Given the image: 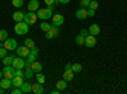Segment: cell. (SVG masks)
Segmentation results:
<instances>
[{
  "label": "cell",
  "mask_w": 127,
  "mask_h": 94,
  "mask_svg": "<svg viewBox=\"0 0 127 94\" xmlns=\"http://www.w3.org/2000/svg\"><path fill=\"white\" fill-rule=\"evenodd\" d=\"M52 14H54V5H48L47 8L37 10V18L41 20H48L52 18Z\"/></svg>",
  "instance_id": "obj_1"
},
{
  "label": "cell",
  "mask_w": 127,
  "mask_h": 94,
  "mask_svg": "<svg viewBox=\"0 0 127 94\" xmlns=\"http://www.w3.org/2000/svg\"><path fill=\"white\" fill-rule=\"evenodd\" d=\"M28 31H29V24H27L24 20H22V22H17V24L14 26V32L18 36L27 34Z\"/></svg>",
  "instance_id": "obj_2"
},
{
  "label": "cell",
  "mask_w": 127,
  "mask_h": 94,
  "mask_svg": "<svg viewBox=\"0 0 127 94\" xmlns=\"http://www.w3.org/2000/svg\"><path fill=\"white\" fill-rule=\"evenodd\" d=\"M3 43H4V47H5L8 51L17 50V47H18V42H17V39H14V38H9V37H8Z\"/></svg>",
  "instance_id": "obj_3"
},
{
  "label": "cell",
  "mask_w": 127,
  "mask_h": 94,
  "mask_svg": "<svg viewBox=\"0 0 127 94\" xmlns=\"http://www.w3.org/2000/svg\"><path fill=\"white\" fill-rule=\"evenodd\" d=\"M59 34H60L59 27L52 24V27L50 28V31H48V32H46V38H47V39H54V38H57Z\"/></svg>",
  "instance_id": "obj_4"
},
{
  "label": "cell",
  "mask_w": 127,
  "mask_h": 94,
  "mask_svg": "<svg viewBox=\"0 0 127 94\" xmlns=\"http://www.w3.org/2000/svg\"><path fill=\"white\" fill-rule=\"evenodd\" d=\"M3 75H4V78L13 79L14 75H15V69L12 65H5L4 69H3Z\"/></svg>",
  "instance_id": "obj_5"
},
{
  "label": "cell",
  "mask_w": 127,
  "mask_h": 94,
  "mask_svg": "<svg viewBox=\"0 0 127 94\" xmlns=\"http://www.w3.org/2000/svg\"><path fill=\"white\" fill-rule=\"evenodd\" d=\"M37 14L34 12H28L26 15H24V22L27 24H34L37 22Z\"/></svg>",
  "instance_id": "obj_6"
},
{
  "label": "cell",
  "mask_w": 127,
  "mask_h": 94,
  "mask_svg": "<svg viewBox=\"0 0 127 94\" xmlns=\"http://www.w3.org/2000/svg\"><path fill=\"white\" fill-rule=\"evenodd\" d=\"M38 54H39V50L37 48V47H33V48H31L29 50V55L27 56V62H33V61H36L37 60V57H38Z\"/></svg>",
  "instance_id": "obj_7"
},
{
  "label": "cell",
  "mask_w": 127,
  "mask_h": 94,
  "mask_svg": "<svg viewBox=\"0 0 127 94\" xmlns=\"http://www.w3.org/2000/svg\"><path fill=\"white\" fill-rule=\"evenodd\" d=\"M75 17H76V19H79V20H85L87 18H89V17H88V9H87V8H80V9H78L76 13H75Z\"/></svg>",
  "instance_id": "obj_8"
},
{
  "label": "cell",
  "mask_w": 127,
  "mask_h": 94,
  "mask_svg": "<svg viewBox=\"0 0 127 94\" xmlns=\"http://www.w3.org/2000/svg\"><path fill=\"white\" fill-rule=\"evenodd\" d=\"M15 51H17V55H18L19 57H23V59L29 55V48H28L26 45H24V46H18Z\"/></svg>",
  "instance_id": "obj_9"
},
{
  "label": "cell",
  "mask_w": 127,
  "mask_h": 94,
  "mask_svg": "<svg viewBox=\"0 0 127 94\" xmlns=\"http://www.w3.org/2000/svg\"><path fill=\"white\" fill-rule=\"evenodd\" d=\"M24 65H26V61L23 60V57H19V56L14 57L13 64H12L14 69H24Z\"/></svg>",
  "instance_id": "obj_10"
},
{
  "label": "cell",
  "mask_w": 127,
  "mask_h": 94,
  "mask_svg": "<svg viewBox=\"0 0 127 94\" xmlns=\"http://www.w3.org/2000/svg\"><path fill=\"white\" fill-rule=\"evenodd\" d=\"M64 22H65V18H64L62 14H54L52 15V24L54 26L60 27V26L64 24Z\"/></svg>",
  "instance_id": "obj_11"
},
{
  "label": "cell",
  "mask_w": 127,
  "mask_h": 94,
  "mask_svg": "<svg viewBox=\"0 0 127 94\" xmlns=\"http://www.w3.org/2000/svg\"><path fill=\"white\" fill-rule=\"evenodd\" d=\"M95 45H97V38H95V36L88 34V36L85 37V46L89 47V48H92V47H94Z\"/></svg>",
  "instance_id": "obj_12"
},
{
  "label": "cell",
  "mask_w": 127,
  "mask_h": 94,
  "mask_svg": "<svg viewBox=\"0 0 127 94\" xmlns=\"http://www.w3.org/2000/svg\"><path fill=\"white\" fill-rule=\"evenodd\" d=\"M0 87H1L3 89L8 90L13 87V83H12V79H8V78H1V80H0Z\"/></svg>",
  "instance_id": "obj_13"
},
{
  "label": "cell",
  "mask_w": 127,
  "mask_h": 94,
  "mask_svg": "<svg viewBox=\"0 0 127 94\" xmlns=\"http://www.w3.org/2000/svg\"><path fill=\"white\" fill-rule=\"evenodd\" d=\"M28 10L29 12H37V10L39 9V1L38 0H31V1L28 3L27 5Z\"/></svg>",
  "instance_id": "obj_14"
},
{
  "label": "cell",
  "mask_w": 127,
  "mask_h": 94,
  "mask_svg": "<svg viewBox=\"0 0 127 94\" xmlns=\"http://www.w3.org/2000/svg\"><path fill=\"white\" fill-rule=\"evenodd\" d=\"M88 31H89V34H93V36L97 37V36L100 33V27H99L98 24L93 23V24H90V27H89Z\"/></svg>",
  "instance_id": "obj_15"
},
{
  "label": "cell",
  "mask_w": 127,
  "mask_h": 94,
  "mask_svg": "<svg viewBox=\"0 0 127 94\" xmlns=\"http://www.w3.org/2000/svg\"><path fill=\"white\" fill-rule=\"evenodd\" d=\"M20 89H22V93L24 94H28V93H32V84L29 81H23L22 87H20Z\"/></svg>",
  "instance_id": "obj_16"
},
{
  "label": "cell",
  "mask_w": 127,
  "mask_h": 94,
  "mask_svg": "<svg viewBox=\"0 0 127 94\" xmlns=\"http://www.w3.org/2000/svg\"><path fill=\"white\" fill-rule=\"evenodd\" d=\"M12 83H13V88H20L23 84V76H14L12 79Z\"/></svg>",
  "instance_id": "obj_17"
},
{
  "label": "cell",
  "mask_w": 127,
  "mask_h": 94,
  "mask_svg": "<svg viewBox=\"0 0 127 94\" xmlns=\"http://www.w3.org/2000/svg\"><path fill=\"white\" fill-rule=\"evenodd\" d=\"M32 92L36 93V94H43V87L37 81L36 84H32Z\"/></svg>",
  "instance_id": "obj_18"
},
{
  "label": "cell",
  "mask_w": 127,
  "mask_h": 94,
  "mask_svg": "<svg viewBox=\"0 0 127 94\" xmlns=\"http://www.w3.org/2000/svg\"><path fill=\"white\" fill-rule=\"evenodd\" d=\"M24 15H26V13L18 10V12L13 13V20L14 22H22V20H24Z\"/></svg>",
  "instance_id": "obj_19"
},
{
  "label": "cell",
  "mask_w": 127,
  "mask_h": 94,
  "mask_svg": "<svg viewBox=\"0 0 127 94\" xmlns=\"http://www.w3.org/2000/svg\"><path fill=\"white\" fill-rule=\"evenodd\" d=\"M62 78H64V80H66V81H71L74 79V71L72 70H65L64 71Z\"/></svg>",
  "instance_id": "obj_20"
},
{
  "label": "cell",
  "mask_w": 127,
  "mask_h": 94,
  "mask_svg": "<svg viewBox=\"0 0 127 94\" xmlns=\"http://www.w3.org/2000/svg\"><path fill=\"white\" fill-rule=\"evenodd\" d=\"M67 88V81L66 80H59L57 83H56V89H59L60 92H62V90H65Z\"/></svg>",
  "instance_id": "obj_21"
},
{
  "label": "cell",
  "mask_w": 127,
  "mask_h": 94,
  "mask_svg": "<svg viewBox=\"0 0 127 94\" xmlns=\"http://www.w3.org/2000/svg\"><path fill=\"white\" fill-rule=\"evenodd\" d=\"M42 69H43V66H42V64H41V62H38L37 60L32 62V70H33L34 72H41Z\"/></svg>",
  "instance_id": "obj_22"
},
{
  "label": "cell",
  "mask_w": 127,
  "mask_h": 94,
  "mask_svg": "<svg viewBox=\"0 0 127 94\" xmlns=\"http://www.w3.org/2000/svg\"><path fill=\"white\" fill-rule=\"evenodd\" d=\"M52 27V24H50V23H47L46 22V20H42V23L39 24V29L42 31V32H48V31H50V28Z\"/></svg>",
  "instance_id": "obj_23"
},
{
  "label": "cell",
  "mask_w": 127,
  "mask_h": 94,
  "mask_svg": "<svg viewBox=\"0 0 127 94\" xmlns=\"http://www.w3.org/2000/svg\"><path fill=\"white\" fill-rule=\"evenodd\" d=\"M14 57H15V56H13V55H6L5 57L1 59V60H3V64H4V65H12Z\"/></svg>",
  "instance_id": "obj_24"
},
{
  "label": "cell",
  "mask_w": 127,
  "mask_h": 94,
  "mask_svg": "<svg viewBox=\"0 0 127 94\" xmlns=\"http://www.w3.org/2000/svg\"><path fill=\"white\" fill-rule=\"evenodd\" d=\"M75 43L78 46H84V45H85V37L81 36V34H78L75 37Z\"/></svg>",
  "instance_id": "obj_25"
},
{
  "label": "cell",
  "mask_w": 127,
  "mask_h": 94,
  "mask_svg": "<svg viewBox=\"0 0 127 94\" xmlns=\"http://www.w3.org/2000/svg\"><path fill=\"white\" fill-rule=\"evenodd\" d=\"M24 45L31 50V48H33V47H36V43H34V41L32 39V38H26L24 39Z\"/></svg>",
  "instance_id": "obj_26"
},
{
  "label": "cell",
  "mask_w": 127,
  "mask_h": 94,
  "mask_svg": "<svg viewBox=\"0 0 127 94\" xmlns=\"http://www.w3.org/2000/svg\"><path fill=\"white\" fill-rule=\"evenodd\" d=\"M37 81L39 83V84H45V81H46V76L42 74V72H37V75H34Z\"/></svg>",
  "instance_id": "obj_27"
},
{
  "label": "cell",
  "mask_w": 127,
  "mask_h": 94,
  "mask_svg": "<svg viewBox=\"0 0 127 94\" xmlns=\"http://www.w3.org/2000/svg\"><path fill=\"white\" fill-rule=\"evenodd\" d=\"M71 70H72L74 72H80V71L83 70V65L79 64V62H76V64L71 65Z\"/></svg>",
  "instance_id": "obj_28"
},
{
  "label": "cell",
  "mask_w": 127,
  "mask_h": 94,
  "mask_svg": "<svg viewBox=\"0 0 127 94\" xmlns=\"http://www.w3.org/2000/svg\"><path fill=\"white\" fill-rule=\"evenodd\" d=\"M33 70H32V67H29V69H26V72H24V78L27 79V80H29V79H32L33 78Z\"/></svg>",
  "instance_id": "obj_29"
},
{
  "label": "cell",
  "mask_w": 127,
  "mask_h": 94,
  "mask_svg": "<svg viewBox=\"0 0 127 94\" xmlns=\"http://www.w3.org/2000/svg\"><path fill=\"white\" fill-rule=\"evenodd\" d=\"M6 38H8V31L0 29V42H4Z\"/></svg>",
  "instance_id": "obj_30"
},
{
  "label": "cell",
  "mask_w": 127,
  "mask_h": 94,
  "mask_svg": "<svg viewBox=\"0 0 127 94\" xmlns=\"http://www.w3.org/2000/svg\"><path fill=\"white\" fill-rule=\"evenodd\" d=\"M12 4L15 8H22L24 4V0H12Z\"/></svg>",
  "instance_id": "obj_31"
},
{
  "label": "cell",
  "mask_w": 127,
  "mask_h": 94,
  "mask_svg": "<svg viewBox=\"0 0 127 94\" xmlns=\"http://www.w3.org/2000/svg\"><path fill=\"white\" fill-rule=\"evenodd\" d=\"M90 1H92V0H80L79 5H80V8H88L89 4H90Z\"/></svg>",
  "instance_id": "obj_32"
},
{
  "label": "cell",
  "mask_w": 127,
  "mask_h": 94,
  "mask_svg": "<svg viewBox=\"0 0 127 94\" xmlns=\"http://www.w3.org/2000/svg\"><path fill=\"white\" fill-rule=\"evenodd\" d=\"M98 5H99V4H98V1H95V0H92L88 8H89V9H94V10H95V9L98 8Z\"/></svg>",
  "instance_id": "obj_33"
},
{
  "label": "cell",
  "mask_w": 127,
  "mask_h": 94,
  "mask_svg": "<svg viewBox=\"0 0 127 94\" xmlns=\"http://www.w3.org/2000/svg\"><path fill=\"white\" fill-rule=\"evenodd\" d=\"M6 48L3 46V47H0V59H3V57H5L6 56Z\"/></svg>",
  "instance_id": "obj_34"
},
{
  "label": "cell",
  "mask_w": 127,
  "mask_h": 94,
  "mask_svg": "<svg viewBox=\"0 0 127 94\" xmlns=\"http://www.w3.org/2000/svg\"><path fill=\"white\" fill-rule=\"evenodd\" d=\"M10 94H22V89L20 88H13L10 90Z\"/></svg>",
  "instance_id": "obj_35"
},
{
  "label": "cell",
  "mask_w": 127,
  "mask_h": 94,
  "mask_svg": "<svg viewBox=\"0 0 127 94\" xmlns=\"http://www.w3.org/2000/svg\"><path fill=\"white\" fill-rule=\"evenodd\" d=\"M95 15V10L94 9H88V17H94Z\"/></svg>",
  "instance_id": "obj_36"
},
{
  "label": "cell",
  "mask_w": 127,
  "mask_h": 94,
  "mask_svg": "<svg viewBox=\"0 0 127 94\" xmlns=\"http://www.w3.org/2000/svg\"><path fill=\"white\" fill-rule=\"evenodd\" d=\"M80 34L84 36V37H87V36L89 34V31H87V29H81V31H80Z\"/></svg>",
  "instance_id": "obj_37"
},
{
  "label": "cell",
  "mask_w": 127,
  "mask_h": 94,
  "mask_svg": "<svg viewBox=\"0 0 127 94\" xmlns=\"http://www.w3.org/2000/svg\"><path fill=\"white\" fill-rule=\"evenodd\" d=\"M45 3L47 5H54V0H45Z\"/></svg>",
  "instance_id": "obj_38"
},
{
  "label": "cell",
  "mask_w": 127,
  "mask_h": 94,
  "mask_svg": "<svg viewBox=\"0 0 127 94\" xmlns=\"http://www.w3.org/2000/svg\"><path fill=\"white\" fill-rule=\"evenodd\" d=\"M60 1V4H67V3H70V0H59Z\"/></svg>",
  "instance_id": "obj_39"
},
{
  "label": "cell",
  "mask_w": 127,
  "mask_h": 94,
  "mask_svg": "<svg viewBox=\"0 0 127 94\" xmlns=\"http://www.w3.org/2000/svg\"><path fill=\"white\" fill-rule=\"evenodd\" d=\"M65 70H71V64H66L65 65Z\"/></svg>",
  "instance_id": "obj_40"
},
{
  "label": "cell",
  "mask_w": 127,
  "mask_h": 94,
  "mask_svg": "<svg viewBox=\"0 0 127 94\" xmlns=\"http://www.w3.org/2000/svg\"><path fill=\"white\" fill-rule=\"evenodd\" d=\"M60 93V90L59 89H55V90H51V94H59Z\"/></svg>",
  "instance_id": "obj_41"
},
{
  "label": "cell",
  "mask_w": 127,
  "mask_h": 94,
  "mask_svg": "<svg viewBox=\"0 0 127 94\" xmlns=\"http://www.w3.org/2000/svg\"><path fill=\"white\" fill-rule=\"evenodd\" d=\"M57 4H60L59 0H54V5H57Z\"/></svg>",
  "instance_id": "obj_42"
},
{
  "label": "cell",
  "mask_w": 127,
  "mask_h": 94,
  "mask_svg": "<svg viewBox=\"0 0 127 94\" xmlns=\"http://www.w3.org/2000/svg\"><path fill=\"white\" fill-rule=\"evenodd\" d=\"M4 92H5V89H3V88H1V87H0V94H3V93H4Z\"/></svg>",
  "instance_id": "obj_43"
},
{
  "label": "cell",
  "mask_w": 127,
  "mask_h": 94,
  "mask_svg": "<svg viewBox=\"0 0 127 94\" xmlns=\"http://www.w3.org/2000/svg\"><path fill=\"white\" fill-rule=\"evenodd\" d=\"M1 78H3V71H0V80H1Z\"/></svg>",
  "instance_id": "obj_44"
}]
</instances>
